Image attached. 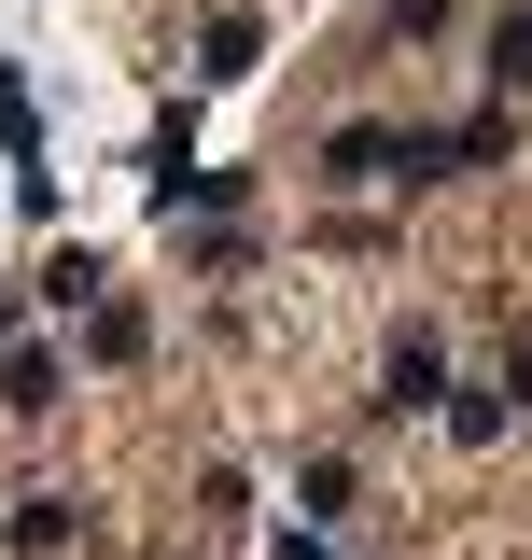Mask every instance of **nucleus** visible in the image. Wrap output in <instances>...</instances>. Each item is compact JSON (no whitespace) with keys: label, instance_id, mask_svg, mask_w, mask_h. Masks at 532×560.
Masks as SVG:
<instances>
[{"label":"nucleus","instance_id":"5","mask_svg":"<svg viewBox=\"0 0 532 560\" xmlns=\"http://www.w3.org/2000/svg\"><path fill=\"white\" fill-rule=\"evenodd\" d=\"M0 154H14V168H43V113H28V84H14V57H0Z\"/></svg>","mask_w":532,"mask_h":560},{"label":"nucleus","instance_id":"6","mask_svg":"<svg viewBox=\"0 0 532 560\" xmlns=\"http://www.w3.org/2000/svg\"><path fill=\"white\" fill-rule=\"evenodd\" d=\"M14 547H28V560L70 547V490H28V504H14Z\"/></svg>","mask_w":532,"mask_h":560},{"label":"nucleus","instance_id":"10","mask_svg":"<svg viewBox=\"0 0 532 560\" xmlns=\"http://www.w3.org/2000/svg\"><path fill=\"white\" fill-rule=\"evenodd\" d=\"M505 393H519V407H532V350H519V378H505Z\"/></svg>","mask_w":532,"mask_h":560},{"label":"nucleus","instance_id":"9","mask_svg":"<svg viewBox=\"0 0 532 560\" xmlns=\"http://www.w3.org/2000/svg\"><path fill=\"white\" fill-rule=\"evenodd\" d=\"M280 560H336V547H323V533H280Z\"/></svg>","mask_w":532,"mask_h":560},{"label":"nucleus","instance_id":"1","mask_svg":"<svg viewBox=\"0 0 532 560\" xmlns=\"http://www.w3.org/2000/svg\"><path fill=\"white\" fill-rule=\"evenodd\" d=\"M379 407H449V350H435V337H420V323H406V337H393V393H379Z\"/></svg>","mask_w":532,"mask_h":560},{"label":"nucleus","instance_id":"2","mask_svg":"<svg viewBox=\"0 0 532 560\" xmlns=\"http://www.w3.org/2000/svg\"><path fill=\"white\" fill-rule=\"evenodd\" d=\"M57 393H70V364H57V350H0V407H14V420H43Z\"/></svg>","mask_w":532,"mask_h":560},{"label":"nucleus","instance_id":"3","mask_svg":"<svg viewBox=\"0 0 532 560\" xmlns=\"http://www.w3.org/2000/svg\"><path fill=\"white\" fill-rule=\"evenodd\" d=\"M253 57H266V28H253V14H210V43H197V84H253Z\"/></svg>","mask_w":532,"mask_h":560},{"label":"nucleus","instance_id":"4","mask_svg":"<svg viewBox=\"0 0 532 560\" xmlns=\"http://www.w3.org/2000/svg\"><path fill=\"white\" fill-rule=\"evenodd\" d=\"M323 168H336V183H393V127H336Z\"/></svg>","mask_w":532,"mask_h":560},{"label":"nucleus","instance_id":"8","mask_svg":"<svg viewBox=\"0 0 532 560\" xmlns=\"http://www.w3.org/2000/svg\"><path fill=\"white\" fill-rule=\"evenodd\" d=\"M490 70H505V84H532V0H505V28H490Z\"/></svg>","mask_w":532,"mask_h":560},{"label":"nucleus","instance_id":"7","mask_svg":"<svg viewBox=\"0 0 532 560\" xmlns=\"http://www.w3.org/2000/svg\"><path fill=\"white\" fill-rule=\"evenodd\" d=\"M84 350H99V364H140V308H127V294H99V323H84Z\"/></svg>","mask_w":532,"mask_h":560},{"label":"nucleus","instance_id":"11","mask_svg":"<svg viewBox=\"0 0 532 560\" xmlns=\"http://www.w3.org/2000/svg\"><path fill=\"white\" fill-rule=\"evenodd\" d=\"M0 337H14V308H0Z\"/></svg>","mask_w":532,"mask_h":560}]
</instances>
